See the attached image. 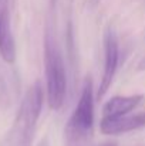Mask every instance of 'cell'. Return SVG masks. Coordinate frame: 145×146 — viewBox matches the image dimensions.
Segmentation results:
<instances>
[{"instance_id":"obj_4","label":"cell","mask_w":145,"mask_h":146,"mask_svg":"<svg viewBox=\"0 0 145 146\" xmlns=\"http://www.w3.org/2000/svg\"><path fill=\"white\" fill-rule=\"evenodd\" d=\"M118 62H120L118 37H117L115 30L111 26H108L104 33V72H102V78L98 87V92H97L98 99H101L110 90L118 70Z\"/></svg>"},{"instance_id":"obj_1","label":"cell","mask_w":145,"mask_h":146,"mask_svg":"<svg viewBox=\"0 0 145 146\" xmlns=\"http://www.w3.org/2000/svg\"><path fill=\"white\" fill-rule=\"evenodd\" d=\"M44 68H46V88L48 106L54 111L64 104L67 92V74L63 52L55 38L53 24L48 21L44 33Z\"/></svg>"},{"instance_id":"obj_7","label":"cell","mask_w":145,"mask_h":146,"mask_svg":"<svg viewBox=\"0 0 145 146\" xmlns=\"http://www.w3.org/2000/svg\"><path fill=\"white\" fill-rule=\"evenodd\" d=\"M144 101L142 95H130V97H112L108 99L102 108V118H121L134 111Z\"/></svg>"},{"instance_id":"obj_8","label":"cell","mask_w":145,"mask_h":146,"mask_svg":"<svg viewBox=\"0 0 145 146\" xmlns=\"http://www.w3.org/2000/svg\"><path fill=\"white\" fill-rule=\"evenodd\" d=\"M137 70H138V71H145V57L141 60V61H140V64H138Z\"/></svg>"},{"instance_id":"obj_3","label":"cell","mask_w":145,"mask_h":146,"mask_svg":"<svg viewBox=\"0 0 145 146\" xmlns=\"http://www.w3.org/2000/svg\"><path fill=\"white\" fill-rule=\"evenodd\" d=\"M43 88L40 81H36L26 92L23 102L19 109L17 121H16V131L19 136L20 146H30L31 138L40 118V112L43 108Z\"/></svg>"},{"instance_id":"obj_2","label":"cell","mask_w":145,"mask_h":146,"mask_svg":"<svg viewBox=\"0 0 145 146\" xmlns=\"http://www.w3.org/2000/svg\"><path fill=\"white\" fill-rule=\"evenodd\" d=\"M94 128V87L91 77H87L67 125L65 136L70 143H81L87 141Z\"/></svg>"},{"instance_id":"obj_6","label":"cell","mask_w":145,"mask_h":146,"mask_svg":"<svg viewBox=\"0 0 145 146\" xmlns=\"http://www.w3.org/2000/svg\"><path fill=\"white\" fill-rule=\"evenodd\" d=\"M142 126H145V112L135 113V115H125L121 118H111V119L102 118L100 122L101 133L108 135V136L127 133V132L140 129Z\"/></svg>"},{"instance_id":"obj_5","label":"cell","mask_w":145,"mask_h":146,"mask_svg":"<svg viewBox=\"0 0 145 146\" xmlns=\"http://www.w3.org/2000/svg\"><path fill=\"white\" fill-rule=\"evenodd\" d=\"M0 55L7 64L16 61V41L6 0H0Z\"/></svg>"},{"instance_id":"obj_9","label":"cell","mask_w":145,"mask_h":146,"mask_svg":"<svg viewBox=\"0 0 145 146\" xmlns=\"http://www.w3.org/2000/svg\"><path fill=\"white\" fill-rule=\"evenodd\" d=\"M39 146H47V142L44 141V142H41V143H40V145H39Z\"/></svg>"}]
</instances>
